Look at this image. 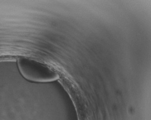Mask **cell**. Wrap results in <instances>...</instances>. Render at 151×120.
I'll use <instances>...</instances> for the list:
<instances>
[{"instance_id": "6da1fadb", "label": "cell", "mask_w": 151, "mask_h": 120, "mask_svg": "<svg viewBox=\"0 0 151 120\" xmlns=\"http://www.w3.org/2000/svg\"><path fill=\"white\" fill-rule=\"evenodd\" d=\"M17 63L20 73L27 80L43 83L58 79V74L56 71L37 60L22 57L18 58Z\"/></svg>"}]
</instances>
